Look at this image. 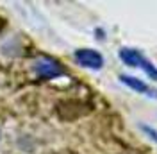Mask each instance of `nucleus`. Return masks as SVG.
Listing matches in <instances>:
<instances>
[{"mask_svg": "<svg viewBox=\"0 0 157 154\" xmlns=\"http://www.w3.org/2000/svg\"><path fill=\"white\" fill-rule=\"evenodd\" d=\"M34 74L41 81H50V79H57V77L64 75V68L59 61L48 58V56H43L34 61Z\"/></svg>", "mask_w": 157, "mask_h": 154, "instance_id": "1", "label": "nucleus"}, {"mask_svg": "<svg viewBox=\"0 0 157 154\" xmlns=\"http://www.w3.org/2000/svg\"><path fill=\"white\" fill-rule=\"evenodd\" d=\"M73 59L78 67L89 68V70H100L104 67V56L95 48H77L73 52Z\"/></svg>", "mask_w": 157, "mask_h": 154, "instance_id": "2", "label": "nucleus"}, {"mask_svg": "<svg viewBox=\"0 0 157 154\" xmlns=\"http://www.w3.org/2000/svg\"><path fill=\"white\" fill-rule=\"evenodd\" d=\"M120 81H121L127 88L134 90V91H137V93H143V95H148V97H157L155 90H152L145 81H141V79H137V77H134V75L121 74V75H120Z\"/></svg>", "mask_w": 157, "mask_h": 154, "instance_id": "3", "label": "nucleus"}, {"mask_svg": "<svg viewBox=\"0 0 157 154\" xmlns=\"http://www.w3.org/2000/svg\"><path fill=\"white\" fill-rule=\"evenodd\" d=\"M141 56H143V54H141L137 48H128V47L120 48V59H121L127 67H132V68L139 67Z\"/></svg>", "mask_w": 157, "mask_h": 154, "instance_id": "4", "label": "nucleus"}, {"mask_svg": "<svg viewBox=\"0 0 157 154\" xmlns=\"http://www.w3.org/2000/svg\"><path fill=\"white\" fill-rule=\"evenodd\" d=\"M139 68L147 74L148 79L152 81H157V67L147 58V56H141V61H139Z\"/></svg>", "mask_w": 157, "mask_h": 154, "instance_id": "5", "label": "nucleus"}, {"mask_svg": "<svg viewBox=\"0 0 157 154\" xmlns=\"http://www.w3.org/2000/svg\"><path fill=\"white\" fill-rule=\"evenodd\" d=\"M139 129H141V131H143L152 142H155L157 144V129H154L152 125H145V124H139Z\"/></svg>", "mask_w": 157, "mask_h": 154, "instance_id": "6", "label": "nucleus"}]
</instances>
